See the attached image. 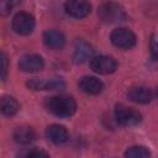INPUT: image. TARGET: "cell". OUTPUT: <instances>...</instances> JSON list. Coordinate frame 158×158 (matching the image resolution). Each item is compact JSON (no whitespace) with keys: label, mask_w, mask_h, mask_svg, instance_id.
Segmentation results:
<instances>
[{"label":"cell","mask_w":158,"mask_h":158,"mask_svg":"<svg viewBox=\"0 0 158 158\" xmlns=\"http://www.w3.org/2000/svg\"><path fill=\"white\" fill-rule=\"evenodd\" d=\"M46 106L49 112L59 117H69L77 111V102L72 96L57 95L47 100Z\"/></svg>","instance_id":"cell-1"},{"label":"cell","mask_w":158,"mask_h":158,"mask_svg":"<svg viewBox=\"0 0 158 158\" xmlns=\"http://www.w3.org/2000/svg\"><path fill=\"white\" fill-rule=\"evenodd\" d=\"M98 16L105 23H116V22L125 21L127 19V15L123 7L115 2L102 4L98 10Z\"/></svg>","instance_id":"cell-2"},{"label":"cell","mask_w":158,"mask_h":158,"mask_svg":"<svg viewBox=\"0 0 158 158\" xmlns=\"http://www.w3.org/2000/svg\"><path fill=\"white\" fill-rule=\"evenodd\" d=\"M115 118L121 126L131 127L138 125L142 120V116L136 109L126 106L123 104H118L115 107Z\"/></svg>","instance_id":"cell-3"},{"label":"cell","mask_w":158,"mask_h":158,"mask_svg":"<svg viewBox=\"0 0 158 158\" xmlns=\"http://www.w3.org/2000/svg\"><path fill=\"white\" fill-rule=\"evenodd\" d=\"M110 38H111L112 44L116 46L117 48H121V49H130L136 44L135 33L126 27L115 28L111 32Z\"/></svg>","instance_id":"cell-4"},{"label":"cell","mask_w":158,"mask_h":158,"mask_svg":"<svg viewBox=\"0 0 158 158\" xmlns=\"http://www.w3.org/2000/svg\"><path fill=\"white\" fill-rule=\"evenodd\" d=\"M35 17L28 12H19L12 19V28L16 33L27 36L35 30Z\"/></svg>","instance_id":"cell-5"},{"label":"cell","mask_w":158,"mask_h":158,"mask_svg":"<svg viewBox=\"0 0 158 158\" xmlns=\"http://www.w3.org/2000/svg\"><path fill=\"white\" fill-rule=\"evenodd\" d=\"M90 68L99 74H111L117 69V62L109 56H96L90 59Z\"/></svg>","instance_id":"cell-6"},{"label":"cell","mask_w":158,"mask_h":158,"mask_svg":"<svg viewBox=\"0 0 158 158\" xmlns=\"http://www.w3.org/2000/svg\"><path fill=\"white\" fill-rule=\"evenodd\" d=\"M26 85L32 90H62L65 88V83L60 78H51V79H30Z\"/></svg>","instance_id":"cell-7"},{"label":"cell","mask_w":158,"mask_h":158,"mask_svg":"<svg viewBox=\"0 0 158 158\" xmlns=\"http://www.w3.org/2000/svg\"><path fill=\"white\" fill-rule=\"evenodd\" d=\"M43 67L44 60L38 54H26L19 60V68L25 73H36L42 70Z\"/></svg>","instance_id":"cell-8"},{"label":"cell","mask_w":158,"mask_h":158,"mask_svg":"<svg viewBox=\"0 0 158 158\" xmlns=\"http://www.w3.org/2000/svg\"><path fill=\"white\" fill-rule=\"evenodd\" d=\"M64 9L68 15L77 19H83L90 14L91 5L88 1H83V0H70L64 4Z\"/></svg>","instance_id":"cell-9"},{"label":"cell","mask_w":158,"mask_h":158,"mask_svg":"<svg viewBox=\"0 0 158 158\" xmlns=\"http://www.w3.org/2000/svg\"><path fill=\"white\" fill-rule=\"evenodd\" d=\"M127 96L131 101L137 104H148L154 99V93L151 88L147 86H132L127 91Z\"/></svg>","instance_id":"cell-10"},{"label":"cell","mask_w":158,"mask_h":158,"mask_svg":"<svg viewBox=\"0 0 158 158\" xmlns=\"http://www.w3.org/2000/svg\"><path fill=\"white\" fill-rule=\"evenodd\" d=\"M94 54L93 47L86 43L83 40H78L74 46V54H73V60L77 64H83L88 59H91Z\"/></svg>","instance_id":"cell-11"},{"label":"cell","mask_w":158,"mask_h":158,"mask_svg":"<svg viewBox=\"0 0 158 158\" xmlns=\"http://www.w3.org/2000/svg\"><path fill=\"white\" fill-rule=\"evenodd\" d=\"M43 42L48 48L58 51L65 46V36L58 30H47L43 33Z\"/></svg>","instance_id":"cell-12"},{"label":"cell","mask_w":158,"mask_h":158,"mask_svg":"<svg viewBox=\"0 0 158 158\" xmlns=\"http://www.w3.org/2000/svg\"><path fill=\"white\" fill-rule=\"evenodd\" d=\"M79 89L89 95H98L102 91L104 84L101 80H99L95 77H83L79 80Z\"/></svg>","instance_id":"cell-13"},{"label":"cell","mask_w":158,"mask_h":158,"mask_svg":"<svg viewBox=\"0 0 158 158\" xmlns=\"http://www.w3.org/2000/svg\"><path fill=\"white\" fill-rule=\"evenodd\" d=\"M46 135H47V138L54 144H63L69 138V133L67 128L62 125H51L47 128Z\"/></svg>","instance_id":"cell-14"},{"label":"cell","mask_w":158,"mask_h":158,"mask_svg":"<svg viewBox=\"0 0 158 158\" xmlns=\"http://www.w3.org/2000/svg\"><path fill=\"white\" fill-rule=\"evenodd\" d=\"M20 110L19 101L10 95H4L0 98V112L5 116H14Z\"/></svg>","instance_id":"cell-15"},{"label":"cell","mask_w":158,"mask_h":158,"mask_svg":"<svg viewBox=\"0 0 158 158\" xmlns=\"http://www.w3.org/2000/svg\"><path fill=\"white\" fill-rule=\"evenodd\" d=\"M36 138V133L30 126H20L14 131V139L21 144H28Z\"/></svg>","instance_id":"cell-16"},{"label":"cell","mask_w":158,"mask_h":158,"mask_svg":"<svg viewBox=\"0 0 158 158\" xmlns=\"http://www.w3.org/2000/svg\"><path fill=\"white\" fill-rule=\"evenodd\" d=\"M125 157L126 158H151V152L148 148L143 146H133L125 152Z\"/></svg>","instance_id":"cell-17"},{"label":"cell","mask_w":158,"mask_h":158,"mask_svg":"<svg viewBox=\"0 0 158 158\" xmlns=\"http://www.w3.org/2000/svg\"><path fill=\"white\" fill-rule=\"evenodd\" d=\"M9 75V57L7 54L0 49V80L5 81Z\"/></svg>","instance_id":"cell-18"},{"label":"cell","mask_w":158,"mask_h":158,"mask_svg":"<svg viewBox=\"0 0 158 158\" xmlns=\"http://www.w3.org/2000/svg\"><path fill=\"white\" fill-rule=\"evenodd\" d=\"M26 158H51V157L46 151H43L41 148H35V149L30 151V153L27 154Z\"/></svg>","instance_id":"cell-19"},{"label":"cell","mask_w":158,"mask_h":158,"mask_svg":"<svg viewBox=\"0 0 158 158\" xmlns=\"http://www.w3.org/2000/svg\"><path fill=\"white\" fill-rule=\"evenodd\" d=\"M12 6H14V2L11 1H0V16L10 15Z\"/></svg>","instance_id":"cell-20"},{"label":"cell","mask_w":158,"mask_h":158,"mask_svg":"<svg viewBox=\"0 0 158 158\" xmlns=\"http://www.w3.org/2000/svg\"><path fill=\"white\" fill-rule=\"evenodd\" d=\"M151 53H152V57L156 59L157 58V54H158V47H157L156 35H153L152 38H151Z\"/></svg>","instance_id":"cell-21"}]
</instances>
